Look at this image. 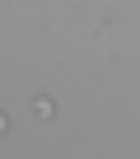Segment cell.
<instances>
[{"label":"cell","instance_id":"obj_2","mask_svg":"<svg viewBox=\"0 0 140 159\" xmlns=\"http://www.w3.org/2000/svg\"><path fill=\"white\" fill-rule=\"evenodd\" d=\"M5 131H10V117H5V112H0V136H5Z\"/></svg>","mask_w":140,"mask_h":159},{"label":"cell","instance_id":"obj_1","mask_svg":"<svg viewBox=\"0 0 140 159\" xmlns=\"http://www.w3.org/2000/svg\"><path fill=\"white\" fill-rule=\"evenodd\" d=\"M33 112H37V117H42V122H47V117H51V112H56V103H51V98H33Z\"/></svg>","mask_w":140,"mask_h":159}]
</instances>
